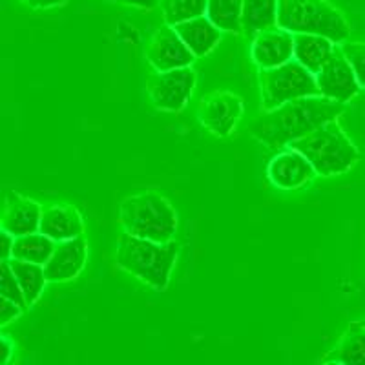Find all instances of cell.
I'll list each match as a JSON object with an SVG mask.
<instances>
[{
    "label": "cell",
    "mask_w": 365,
    "mask_h": 365,
    "mask_svg": "<svg viewBox=\"0 0 365 365\" xmlns=\"http://www.w3.org/2000/svg\"><path fill=\"white\" fill-rule=\"evenodd\" d=\"M345 106L347 104L324 96L302 97L270 112H263V115L250 125L249 132L267 148L283 150L329 120L338 119L345 112Z\"/></svg>",
    "instance_id": "1"
},
{
    "label": "cell",
    "mask_w": 365,
    "mask_h": 365,
    "mask_svg": "<svg viewBox=\"0 0 365 365\" xmlns=\"http://www.w3.org/2000/svg\"><path fill=\"white\" fill-rule=\"evenodd\" d=\"M179 252L181 245L174 240L159 243L123 232L117 240L115 265L155 291H165L170 285Z\"/></svg>",
    "instance_id": "2"
},
{
    "label": "cell",
    "mask_w": 365,
    "mask_h": 365,
    "mask_svg": "<svg viewBox=\"0 0 365 365\" xmlns=\"http://www.w3.org/2000/svg\"><path fill=\"white\" fill-rule=\"evenodd\" d=\"M119 223L125 232L165 243L174 240L179 220L170 201L161 192L150 188L120 201Z\"/></svg>",
    "instance_id": "3"
},
{
    "label": "cell",
    "mask_w": 365,
    "mask_h": 365,
    "mask_svg": "<svg viewBox=\"0 0 365 365\" xmlns=\"http://www.w3.org/2000/svg\"><path fill=\"white\" fill-rule=\"evenodd\" d=\"M289 146L302 152L314 166L316 174L322 178L347 174L360 161L356 145L344 132L338 119L329 120Z\"/></svg>",
    "instance_id": "4"
},
{
    "label": "cell",
    "mask_w": 365,
    "mask_h": 365,
    "mask_svg": "<svg viewBox=\"0 0 365 365\" xmlns=\"http://www.w3.org/2000/svg\"><path fill=\"white\" fill-rule=\"evenodd\" d=\"M278 26L294 35H324L336 44L351 37V24L329 0H279Z\"/></svg>",
    "instance_id": "5"
},
{
    "label": "cell",
    "mask_w": 365,
    "mask_h": 365,
    "mask_svg": "<svg viewBox=\"0 0 365 365\" xmlns=\"http://www.w3.org/2000/svg\"><path fill=\"white\" fill-rule=\"evenodd\" d=\"M259 90L263 112H270L289 101L322 96L316 75L302 66L296 58L282 66L259 70Z\"/></svg>",
    "instance_id": "6"
},
{
    "label": "cell",
    "mask_w": 365,
    "mask_h": 365,
    "mask_svg": "<svg viewBox=\"0 0 365 365\" xmlns=\"http://www.w3.org/2000/svg\"><path fill=\"white\" fill-rule=\"evenodd\" d=\"M197 86V73L192 66L175 70H152L145 79L146 93L155 110L178 113L187 108Z\"/></svg>",
    "instance_id": "7"
},
{
    "label": "cell",
    "mask_w": 365,
    "mask_h": 365,
    "mask_svg": "<svg viewBox=\"0 0 365 365\" xmlns=\"http://www.w3.org/2000/svg\"><path fill=\"white\" fill-rule=\"evenodd\" d=\"M245 112V104L237 93L216 90L201 97L197 104V119L212 135L225 139L234 133Z\"/></svg>",
    "instance_id": "8"
},
{
    "label": "cell",
    "mask_w": 365,
    "mask_h": 365,
    "mask_svg": "<svg viewBox=\"0 0 365 365\" xmlns=\"http://www.w3.org/2000/svg\"><path fill=\"white\" fill-rule=\"evenodd\" d=\"M145 57L150 66L158 71L192 66L195 61V55L170 24H163L152 34L145 46Z\"/></svg>",
    "instance_id": "9"
},
{
    "label": "cell",
    "mask_w": 365,
    "mask_h": 365,
    "mask_svg": "<svg viewBox=\"0 0 365 365\" xmlns=\"http://www.w3.org/2000/svg\"><path fill=\"white\" fill-rule=\"evenodd\" d=\"M316 83H318L322 96L344 104L351 103L361 90L356 73L345 57L340 44L336 46V50L327 61V64L316 73Z\"/></svg>",
    "instance_id": "10"
},
{
    "label": "cell",
    "mask_w": 365,
    "mask_h": 365,
    "mask_svg": "<svg viewBox=\"0 0 365 365\" xmlns=\"http://www.w3.org/2000/svg\"><path fill=\"white\" fill-rule=\"evenodd\" d=\"M314 166L292 146L279 150L267 165V178L279 190H299L316 178Z\"/></svg>",
    "instance_id": "11"
},
{
    "label": "cell",
    "mask_w": 365,
    "mask_h": 365,
    "mask_svg": "<svg viewBox=\"0 0 365 365\" xmlns=\"http://www.w3.org/2000/svg\"><path fill=\"white\" fill-rule=\"evenodd\" d=\"M250 58L259 70L276 68L294 58V34L274 26L250 38Z\"/></svg>",
    "instance_id": "12"
},
{
    "label": "cell",
    "mask_w": 365,
    "mask_h": 365,
    "mask_svg": "<svg viewBox=\"0 0 365 365\" xmlns=\"http://www.w3.org/2000/svg\"><path fill=\"white\" fill-rule=\"evenodd\" d=\"M88 262V241L84 236L58 241L44 270L50 283H68L79 278Z\"/></svg>",
    "instance_id": "13"
},
{
    "label": "cell",
    "mask_w": 365,
    "mask_h": 365,
    "mask_svg": "<svg viewBox=\"0 0 365 365\" xmlns=\"http://www.w3.org/2000/svg\"><path fill=\"white\" fill-rule=\"evenodd\" d=\"M42 207L38 201L17 192H6L4 210H2V230H8L13 236H24L41 230Z\"/></svg>",
    "instance_id": "14"
},
{
    "label": "cell",
    "mask_w": 365,
    "mask_h": 365,
    "mask_svg": "<svg viewBox=\"0 0 365 365\" xmlns=\"http://www.w3.org/2000/svg\"><path fill=\"white\" fill-rule=\"evenodd\" d=\"M86 230L84 216L73 205L55 203L48 205L42 210L41 232L50 236L53 241H66L81 237Z\"/></svg>",
    "instance_id": "15"
},
{
    "label": "cell",
    "mask_w": 365,
    "mask_h": 365,
    "mask_svg": "<svg viewBox=\"0 0 365 365\" xmlns=\"http://www.w3.org/2000/svg\"><path fill=\"white\" fill-rule=\"evenodd\" d=\"M182 42L188 46V50L195 55V58H203L216 50L221 42V31L207 15L190 19L187 22L174 26Z\"/></svg>",
    "instance_id": "16"
},
{
    "label": "cell",
    "mask_w": 365,
    "mask_h": 365,
    "mask_svg": "<svg viewBox=\"0 0 365 365\" xmlns=\"http://www.w3.org/2000/svg\"><path fill=\"white\" fill-rule=\"evenodd\" d=\"M336 42L324 35L296 34L294 35V58L311 73H318L327 64L336 50Z\"/></svg>",
    "instance_id": "17"
},
{
    "label": "cell",
    "mask_w": 365,
    "mask_h": 365,
    "mask_svg": "<svg viewBox=\"0 0 365 365\" xmlns=\"http://www.w3.org/2000/svg\"><path fill=\"white\" fill-rule=\"evenodd\" d=\"M322 364L365 365V327L358 322L349 325L340 341L322 358Z\"/></svg>",
    "instance_id": "18"
},
{
    "label": "cell",
    "mask_w": 365,
    "mask_h": 365,
    "mask_svg": "<svg viewBox=\"0 0 365 365\" xmlns=\"http://www.w3.org/2000/svg\"><path fill=\"white\" fill-rule=\"evenodd\" d=\"M279 0H245L243 2V35L252 38L263 29L278 26Z\"/></svg>",
    "instance_id": "19"
},
{
    "label": "cell",
    "mask_w": 365,
    "mask_h": 365,
    "mask_svg": "<svg viewBox=\"0 0 365 365\" xmlns=\"http://www.w3.org/2000/svg\"><path fill=\"white\" fill-rule=\"evenodd\" d=\"M9 265H11L13 272H15L19 283H21V289L26 296L28 307H34L35 303L41 299L46 285L50 283L48 282V276H46L44 265L24 262V259H15V257L9 259Z\"/></svg>",
    "instance_id": "20"
},
{
    "label": "cell",
    "mask_w": 365,
    "mask_h": 365,
    "mask_svg": "<svg viewBox=\"0 0 365 365\" xmlns=\"http://www.w3.org/2000/svg\"><path fill=\"white\" fill-rule=\"evenodd\" d=\"M55 245H57V241L51 240L50 236H46L41 230L24 234V236H19L15 240L13 257L15 259H24V262L38 263V265H46V262L53 254Z\"/></svg>",
    "instance_id": "21"
},
{
    "label": "cell",
    "mask_w": 365,
    "mask_h": 365,
    "mask_svg": "<svg viewBox=\"0 0 365 365\" xmlns=\"http://www.w3.org/2000/svg\"><path fill=\"white\" fill-rule=\"evenodd\" d=\"M243 2L245 0H208L207 17L225 34H243Z\"/></svg>",
    "instance_id": "22"
},
{
    "label": "cell",
    "mask_w": 365,
    "mask_h": 365,
    "mask_svg": "<svg viewBox=\"0 0 365 365\" xmlns=\"http://www.w3.org/2000/svg\"><path fill=\"white\" fill-rule=\"evenodd\" d=\"M207 6L208 0H159L163 21L170 26L207 15Z\"/></svg>",
    "instance_id": "23"
},
{
    "label": "cell",
    "mask_w": 365,
    "mask_h": 365,
    "mask_svg": "<svg viewBox=\"0 0 365 365\" xmlns=\"http://www.w3.org/2000/svg\"><path fill=\"white\" fill-rule=\"evenodd\" d=\"M0 294L2 298H8L11 302L19 303L22 309H28V303H26V296L21 289V283H19L17 276L13 272L11 265H9V259H2V272H0Z\"/></svg>",
    "instance_id": "24"
},
{
    "label": "cell",
    "mask_w": 365,
    "mask_h": 365,
    "mask_svg": "<svg viewBox=\"0 0 365 365\" xmlns=\"http://www.w3.org/2000/svg\"><path fill=\"white\" fill-rule=\"evenodd\" d=\"M341 50L353 66L361 90H365V42H341Z\"/></svg>",
    "instance_id": "25"
},
{
    "label": "cell",
    "mask_w": 365,
    "mask_h": 365,
    "mask_svg": "<svg viewBox=\"0 0 365 365\" xmlns=\"http://www.w3.org/2000/svg\"><path fill=\"white\" fill-rule=\"evenodd\" d=\"M22 312H24V309L19 303L11 302L8 298H2V302H0V325L6 327V325H9L17 318H21Z\"/></svg>",
    "instance_id": "26"
},
{
    "label": "cell",
    "mask_w": 365,
    "mask_h": 365,
    "mask_svg": "<svg viewBox=\"0 0 365 365\" xmlns=\"http://www.w3.org/2000/svg\"><path fill=\"white\" fill-rule=\"evenodd\" d=\"M21 2L34 9H51L68 4V0H21Z\"/></svg>",
    "instance_id": "27"
},
{
    "label": "cell",
    "mask_w": 365,
    "mask_h": 365,
    "mask_svg": "<svg viewBox=\"0 0 365 365\" xmlns=\"http://www.w3.org/2000/svg\"><path fill=\"white\" fill-rule=\"evenodd\" d=\"M108 2H117V4H125L137 9H146V11L155 9L159 6V0H108Z\"/></svg>",
    "instance_id": "28"
},
{
    "label": "cell",
    "mask_w": 365,
    "mask_h": 365,
    "mask_svg": "<svg viewBox=\"0 0 365 365\" xmlns=\"http://www.w3.org/2000/svg\"><path fill=\"white\" fill-rule=\"evenodd\" d=\"M13 353H15V344L9 340L8 334H2V340H0V364H8L11 360Z\"/></svg>",
    "instance_id": "29"
},
{
    "label": "cell",
    "mask_w": 365,
    "mask_h": 365,
    "mask_svg": "<svg viewBox=\"0 0 365 365\" xmlns=\"http://www.w3.org/2000/svg\"><path fill=\"white\" fill-rule=\"evenodd\" d=\"M15 240H17V236H13L8 230H2V259H11L13 257Z\"/></svg>",
    "instance_id": "30"
},
{
    "label": "cell",
    "mask_w": 365,
    "mask_h": 365,
    "mask_svg": "<svg viewBox=\"0 0 365 365\" xmlns=\"http://www.w3.org/2000/svg\"><path fill=\"white\" fill-rule=\"evenodd\" d=\"M358 324H360V325H361V327H365V318H361V319H360V322H358Z\"/></svg>",
    "instance_id": "31"
}]
</instances>
